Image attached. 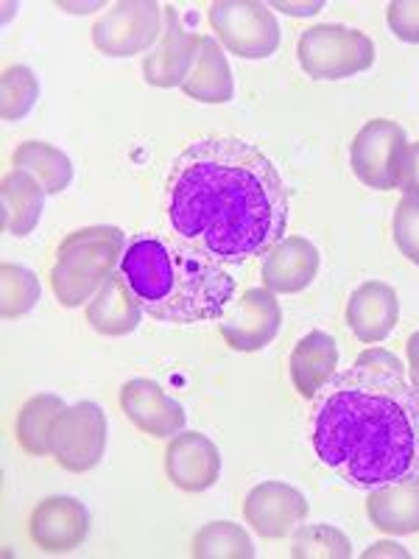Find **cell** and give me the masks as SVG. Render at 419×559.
<instances>
[{
  "label": "cell",
  "instance_id": "6da1fadb",
  "mask_svg": "<svg viewBox=\"0 0 419 559\" xmlns=\"http://www.w3.org/2000/svg\"><path fill=\"white\" fill-rule=\"evenodd\" d=\"M288 191L277 166L241 138H204L166 179L173 236L216 263H247L286 238Z\"/></svg>",
  "mask_w": 419,
  "mask_h": 559
},
{
  "label": "cell",
  "instance_id": "7a4b0ae2",
  "mask_svg": "<svg viewBox=\"0 0 419 559\" xmlns=\"http://www.w3.org/2000/svg\"><path fill=\"white\" fill-rule=\"evenodd\" d=\"M311 442L319 462L356 489L419 473V389L388 349L372 347L316 394Z\"/></svg>",
  "mask_w": 419,
  "mask_h": 559
},
{
  "label": "cell",
  "instance_id": "3957f363",
  "mask_svg": "<svg viewBox=\"0 0 419 559\" xmlns=\"http://www.w3.org/2000/svg\"><path fill=\"white\" fill-rule=\"evenodd\" d=\"M121 274L143 313L191 328L222 319L236 299V277L177 236L143 233L127 243Z\"/></svg>",
  "mask_w": 419,
  "mask_h": 559
},
{
  "label": "cell",
  "instance_id": "277c9868",
  "mask_svg": "<svg viewBox=\"0 0 419 559\" xmlns=\"http://www.w3.org/2000/svg\"><path fill=\"white\" fill-rule=\"evenodd\" d=\"M127 236L118 227H84L70 233L57 249L51 288L64 308H79L121 269Z\"/></svg>",
  "mask_w": 419,
  "mask_h": 559
},
{
  "label": "cell",
  "instance_id": "5b68a950",
  "mask_svg": "<svg viewBox=\"0 0 419 559\" xmlns=\"http://www.w3.org/2000/svg\"><path fill=\"white\" fill-rule=\"evenodd\" d=\"M375 43L358 28L324 23L299 34V68L316 82H342V79L367 73L375 64Z\"/></svg>",
  "mask_w": 419,
  "mask_h": 559
},
{
  "label": "cell",
  "instance_id": "8992f818",
  "mask_svg": "<svg viewBox=\"0 0 419 559\" xmlns=\"http://www.w3.org/2000/svg\"><path fill=\"white\" fill-rule=\"evenodd\" d=\"M408 138L406 129L388 118H372L361 127L349 146V166L367 188L394 191L400 188L406 166Z\"/></svg>",
  "mask_w": 419,
  "mask_h": 559
},
{
  "label": "cell",
  "instance_id": "52a82bcc",
  "mask_svg": "<svg viewBox=\"0 0 419 559\" xmlns=\"http://www.w3.org/2000/svg\"><path fill=\"white\" fill-rule=\"evenodd\" d=\"M210 26L218 43L241 59H266L279 48V23L266 3L222 0L210 7Z\"/></svg>",
  "mask_w": 419,
  "mask_h": 559
},
{
  "label": "cell",
  "instance_id": "ba28073f",
  "mask_svg": "<svg viewBox=\"0 0 419 559\" xmlns=\"http://www.w3.org/2000/svg\"><path fill=\"white\" fill-rule=\"evenodd\" d=\"M163 37V7L154 0H123L93 23V45L115 59L154 51Z\"/></svg>",
  "mask_w": 419,
  "mask_h": 559
},
{
  "label": "cell",
  "instance_id": "9c48e42d",
  "mask_svg": "<svg viewBox=\"0 0 419 559\" xmlns=\"http://www.w3.org/2000/svg\"><path fill=\"white\" fill-rule=\"evenodd\" d=\"M48 451L70 473L93 471L107 451V414L98 403H76L57 417Z\"/></svg>",
  "mask_w": 419,
  "mask_h": 559
},
{
  "label": "cell",
  "instance_id": "30bf717a",
  "mask_svg": "<svg viewBox=\"0 0 419 559\" xmlns=\"http://www.w3.org/2000/svg\"><path fill=\"white\" fill-rule=\"evenodd\" d=\"M279 324H283V311L274 292L247 288L241 297L229 302L224 317L218 319V331L236 353H258L274 342Z\"/></svg>",
  "mask_w": 419,
  "mask_h": 559
},
{
  "label": "cell",
  "instance_id": "8fae6325",
  "mask_svg": "<svg viewBox=\"0 0 419 559\" xmlns=\"http://www.w3.org/2000/svg\"><path fill=\"white\" fill-rule=\"evenodd\" d=\"M243 518L263 540H283L286 534H294V528L306 523L308 501L291 484L263 481L249 489Z\"/></svg>",
  "mask_w": 419,
  "mask_h": 559
},
{
  "label": "cell",
  "instance_id": "7c38bea8",
  "mask_svg": "<svg viewBox=\"0 0 419 559\" xmlns=\"http://www.w3.org/2000/svg\"><path fill=\"white\" fill-rule=\"evenodd\" d=\"M32 540L48 554H64L82 546L89 534V515L79 498L53 496L37 503L28 521Z\"/></svg>",
  "mask_w": 419,
  "mask_h": 559
},
{
  "label": "cell",
  "instance_id": "4fadbf2b",
  "mask_svg": "<svg viewBox=\"0 0 419 559\" xmlns=\"http://www.w3.org/2000/svg\"><path fill=\"white\" fill-rule=\"evenodd\" d=\"M196 43L184 28L182 17L173 7H163V37L154 45V51L143 57V76L154 87H182L193 68V57H196Z\"/></svg>",
  "mask_w": 419,
  "mask_h": 559
},
{
  "label": "cell",
  "instance_id": "5bb4252c",
  "mask_svg": "<svg viewBox=\"0 0 419 559\" xmlns=\"http://www.w3.org/2000/svg\"><path fill=\"white\" fill-rule=\"evenodd\" d=\"M121 408L134 426L148 437L171 439L184 428L182 403L168 397L166 389L148 378H132L121 386Z\"/></svg>",
  "mask_w": 419,
  "mask_h": 559
},
{
  "label": "cell",
  "instance_id": "9a60e30c",
  "mask_svg": "<svg viewBox=\"0 0 419 559\" xmlns=\"http://www.w3.org/2000/svg\"><path fill=\"white\" fill-rule=\"evenodd\" d=\"M166 473L184 492H204L222 476V453L204 433L179 431L166 448Z\"/></svg>",
  "mask_w": 419,
  "mask_h": 559
},
{
  "label": "cell",
  "instance_id": "2e32d148",
  "mask_svg": "<svg viewBox=\"0 0 419 559\" xmlns=\"http://www.w3.org/2000/svg\"><path fill=\"white\" fill-rule=\"evenodd\" d=\"M397 319H400V299H397V292L381 280H369L349 294L347 324L358 342H383L397 328Z\"/></svg>",
  "mask_w": 419,
  "mask_h": 559
},
{
  "label": "cell",
  "instance_id": "e0dca14e",
  "mask_svg": "<svg viewBox=\"0 0 419 559\" xmlns=\"http://www.w3.org/2000/svg\"><path fill=\"white\" fill-rule=\"evenodd\" d=\"M319 274V249L308 238H283L263 254V288L274 294H299Z\"/></svg>",
  "mask_w": 419,
  "mask_h": 559
},
{
  "label": "cell",
  "instance_id": "ac0fdd59",
  "mask_svg": "<svg viewBox=\"0 0 419 559\" xmlns=\"http://www.w3.org/2000/svg\"><path fill=\"white\" fill-rule=\"evenodd\" d=\"M367 515L386 534L419 532V473L386 487L369 489Z\"/></svg>",
  "mask_w": 419,
  "mask_h": 559
},
{
  "label": "cell",
  "instance_id": "d6986e66",
  "mask_svg": "<svg viewBox=\"0 0 419 559\" xmlns=\"http://www.w3.org/2000/svg\"><path fill=\"white\" fill-rule=\"evenodd\" d=\"M338 344L331 333L311 331L297 342L291 353V381L299 397H316L336 376Z\"/></svg>",
  "mask_w": 419,
  "mask_h": 559
},
{
  "label": "cell",
  "instance_id": "ffe728a7",
  "mask_svg": "<svg viewBox=\"0 0 419 559\" xmlns=\"http://www.w3.org/2000/svg\"><path fill=\"white\" fill-rule=\"evenodd\" d=\"M184 96L196 98L202 104H227L236 96V82H232V70H229L224 48L218 39L199 37L196 57L188 79L182 82Z\"/></svg>",
  "mask_w": 419,
  "mask_h": 559
},
{
  "label": "cell",
  "instance_id": "44dd1931",
  "mask_svg": "<svg viewBox=\"0 0 419 559\" xmlns=\"http://www.w3.org/2000/svg\"><path fill=\"white\" fill-rule=\"evenodd\" d=\"M143 319V308L129 292L127 280H123L121 269L98 288V294L89 299L87 306V322L93 324V331L101 336H127Z\"/></svg>",
  "mask_w": 419,
  "mask_h": 559
},
{
  "label": "cell",
  "instance_id": "7402d4cb",
  "mask_svg": "<svg viewBox=\"0 0 419 559\" xmlns=\"http://www.w3.org/2000/svg\"><path fill=\"white\" fill-rule=\"evenodd\" d=\"M45 188L34 174L14 168L3 177V229L9 236L26 238L43 218Z\"/></svg>",
  "mask_w": 419,
  "mask_h": 559
},
{
  "label": "cell",
  "instance_id": "603a6c76",
  "mask_svg": "<svg viewBox=\"0 0 419 559\" xmlns=\"http://www.w3.org/2000/svg\"><path fill=\"white\" fill-rule=\"evenodd\" d=\"M12 163L14 168L34 174L48 197L68 191V185L73 182V163H70L68 154L59 152L51 143H43V140H26L12 154Z\"/></svg>",
  "mask_w": 419,
  "mask_h": 559
},
{
  "label": "cell",
  "instance_id": "cb8c5ba5",
  "mask_svg": "<svg viewBox=\"0 0 419 559\" xmlns=\"http://www.w3.org/2000/svg\"><path fill=\"white\" fill-rule=\"evenodd\" d=\"M64 408L68 406L57 394H34L32 401H26V406L17 414V439L23 451L32 453V456L51 453L48 451V437H51L53 423Z\"/></svg>",
  "mask_w": 419,
  "mask_h": 559
},
{
  "label": "cell",
  "instance_id": "d4e9b609",
  "mask_svg": "<svg viewBox=\"0 0 419 559\" xmlns=\"http://www.w3.org/2000/svg\"><path fill=\"white\" fill-rule=\"evenodd\" d=\"M191 554L199 559H252L254 543L238 523L213 521L199 528Z\"/></svg>",
  "mask_w": 419,
  "mask_h": 559
},
{
  "label": "cell",
  "instance_id": "484cf974",
  "mask_svg": "<svg viewBox=\"0 0 419 559\" xmlns=\"http://www.w3.org/2000/svg\"><path fill=\"white\" fill-rule=\"evenodd\" d=\"M291 557L297 559H347L352 557L347 534L327 523H308L294 528Z\"/></svg>",
  "mask_w": 419,
  "mask_h": 559
},
{
  "label": "cell",
  "instance_id": "4316f807",
  "mask_svg": "<svg viewBox=\"0 0 419 559\" xmlns=\"http://www.w3.org/2000/svg\"><path fill=\"white\" fill-rule=\"evenodd\" d=\"M39 98V79L26 64H12L3 70V121H20L34 109Z\"/></svg>",
  "mask_w": 419,
  "mask_h": 559
},
{
  "label": "cell",
  "instance_id": "83f0119b",
  "mask_svg": "<svg viewBox=\"0 0 419 559\" xmlns=\"http://www.w3.org/2000/svg\"><path fill=\"white\" fill-rule=\"evenodd\" d=\"M0 277H3V317L17 319L34 311V306L39 302L37 274L17 263H3Z\"/></svg>",
  "mask_w": 419,
  "mask_h": 559
},
{
  "label": "cell",
  "instance_id": "f1b7e54d",
  "mask_svg": "<svg viewBox=\"0 0 419 559\" xmlns=\"http://www.w3.org/2000/svg\"><path fill=\"white\" fill-rule=\"evenodd\" d=\"M394 243L403 252V258L419 266V197H403V202L394 210Z\"/></svg>",
  "mask_w": 419,
  "mask_h": 559
},
{
  "label": "cell",
  "instance_id": "f546056e",
  "mask_svg": "<svg viewBox=\"0 0 419 559\" xmlns=\"http://www.w3.org/2000/svg\"><path fill=\"white\" fill-rule=\"evenodd\" d=\"M388 28L403 43H419V0H394L386 9Z\"/></svg>",
  "mask_w": 419,
  "mask_h": 559
},
{
  "label": "cell",
  "instance_id": "4dcf8cb0",
  "mask_svg": "<svg viewBox=\"0 0 419 559\" xmlns=\"http://www.w3.org/2000/svg\"><path fill=\"white\" fill-rule=\"evenodd\" d=\"M400 191H406V197H419V143H408Z\"/></svg>",
  "mask_w": 419,
  "mask_h": 559
},
{
  "label": "cell",
  "instance_id": "1f68e13d",
  "mask_svg": "<svg viewBox=\"0 0 419 559\" xmlns=\"http://www.w3.org/2000/svg\"><path fill=\"white\" fill-rule=\"evenodd\" d=\"M372 557H400V559H408V551L403 546H397V543H375V546H369L367 551H363V559H372Z\"/></svg>",
  "mask_w": 419,
  "mask_h": 559
},
{
  "label": "cell",
  "instance_id": "d6a6232c",
  "mask_svg": "<svg viewBox=\"0 0 419 559\" xmlns=\"http://www.w3.org/2000/svg\"><path fill=\"white\" fill-rule=\"evenodd\" d=\"M406 356H408V369H411L414 386L419 389V331L408 336V342H406Z\"/></svg>",
  "mask_w": 419,
  "mask_h": 559
},
{
  "label": "cell",
  "instance_id": "836d02e7",
  "mask_svg": "<svg viewBox=\"0 0 419 559\" xmlns=\"http://www.w3.org/2000/svg\"><path fill=\"white\" fill-rule=\"evenodd\" d=\"M322 7L324 3H297V7L294 3H274V9H283V12L294 14V17H311V14L322 12Z\"/></svg>",
  "mask_w": 419,
  "mask_h": 559
}]
</instances>
